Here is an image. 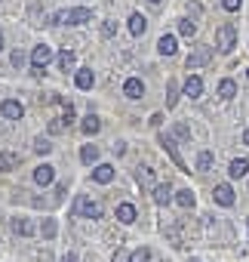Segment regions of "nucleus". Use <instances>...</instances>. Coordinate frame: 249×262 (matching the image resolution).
<instances>
[{"label":"nucleus","instance_id":"1","mask_svg":"<svg viewBox=\"0 0 249 262\" xmlns=\"http://www.w3.org/2000/svg\"><path fill=\"white\" fill-rule=\"evenodd\" d=\"M234 47H237V28L231 22L218 25V31H215V50L218 53H234Z\"/></svg>","mask_w":249,"mask_h":262},{"label":"nucleus","instance_id":"2","mask_svg":"<svg viewBox=\"0 0 249 262\" xmlns=\"http://www.w3.org/2000/svg\"><path fill=\"white\" fill-rule=\"evenodd\" d=\"M56 22L83 25V22H92V10H89V7H74V10H65V13H56Z\"/></svg>","mask_w":249,"mask_h":262},{"label":"nucleus","instance_id":"3","mask_svg":"<svg viewBox=\"0 0 249 262\" xmlns=\"http://www.w3.org/2000/svg\"><path fill=\"white\" fill-rule=\"evenodd\" d=\"M212 56H215V47H209V43H200L191 56H188V71H197V68H203V65H209L212 62Z\"/></svg>","mask_w":249,"mask_h":262},{"label":"nucleus","instance_id":"4","mask_svg":"<svg viewBox=\"0 0 249 262\" xmlns=\"http://www.w3.org/2000/svg\"><path fill=\"white\" fill-rule=\"evenodd\" d=\"M53 62V47H46V43H37L34 50H31V68L40 74L46 65Z\"/></svg>","mask_w":249,"mask_h":262},{"label":"nucleus","instance_id":"5","mask_svg":"<svg viewBox=\"0 0 249 262\" xmlns=\"http://www.w3.org/2000/svg\"><path fill=\"white\" fill-rule=\"evenodd\" d=\"M160 145H163V151H166V155L172 158V164H176V167H179L182 173H191V170H188V164H185V158L179 155V148H176L172 136H163V133H160Z\"/></svg>","mask_w":249,"mask_h":262},{"label":"nucleus","instance_id":"6","mask_svg":"<svg viewBox=\"0 0 249 262\" xmlns=\"http://www.w3.org/2000/svg\"><path fill=\"white\" fill-rule=\"evenodd\" d=\"M74 210H80L83 219H102V204L98 201H89V198H77Z\"/></svg>","mask_w":249,"mask_h":262},{"label":"nucleus","instance_id":"7","mask_svg":"<svg viewBox=\"0 0 249 262\" xmlns=\"http://www.w3.org/2000/svg\"><path fill=\"white\" fill-rule=\"evenodd\" d=\"M0 114H4L7 120H22L25 117V105L19 99H4L0 102Z\"/></svg>","mask_w":249,"mask_h":262},{"label":"nucleus","instance_id":"8","mask_svg":"<svg viewBox=\"0 0 249 262\" xmlns=\"http://www.w3.org/2000/svg\"><path fill=\"white\" fill-rule=\"evenodd\" d=\"M151 198H154V204H157V207H166L169 201H176V198H172V185H169V182H157V185L151 188Z\"/></svg>","mask_w":249,"mask_h":262},{"label":"nucleus","instance_id":"9","mask_svg":"<svg viewBox=\"0 0 249 262\" xmlns=\"http://www.w3.org/2000/svg\"><path fill=\"white\" fill-rule=\"evenodd\" d=\"M212 201H215L218 207H234V188H231L228 182L215 185V188H212Z\"/></svg>","mask_w":249,"mask_h":262},{"label":"nucleus","instance_id":"10","mask_svg":"<svg viewBox=\"0 0 249 262\" xmlns=\"http://www.w3.org/2000/svg\"><path fill=\"white\" fill-rule=\"evenodd\" d=\"M136 219H139V210H136V204H130V201L117 204V222H123V225H133Z\"/></svg>","mask_w":249,"mask_h":262},{"label":"nucleus","instance_id":"11","mask_svg":"<svg viewBox=\"0 0 249 262\" xmlns=\"http://www.w3.org/2000/svg\"><path fill=\"white\" fill-rule=\"evenodd\" d=\"M123 96H127V99H142L145 96V83L139 80V77H127V80H123Z\"/></svg>","mask_w":249,"mask_h":262},{"label":"nucleus","instance_id":"12","mask_svg":"<svg viewBox=\"0 0 249 262\" xmlns=\"http://www.w3.org/2000/svg\"><path fill=\"white\" fill-rule=\"evenodd\" d=\"M228 176H231V179L249 176V158H234V161L228 164Z\"/></svg>","mask_w":249,"mask_h":262},{"label":"nucleus","instance_id":"13","mask_svg":"<svg viewBox=\"0 0 249 262\" xmlns=\"http://www.w3.org/2000/svg\"><path fill=\"white\" fill-rule=\"evenodd\" d=\"M92 182H98V185L114 182V167H111V164H95V167H92Z\"/></svg>","mask_w":249,"mask_h":262},{"label":"nucleus","instance_id":"14","mask_svg":"<svg viewBox=\"0 0 249 262\" xmlns=\"http://www.w3.org/2000/svg\"><path fill=\"white\" fill-rule=\"evenodd\" d=\"M34 182H37V185H43V188H46V185H53V182H56V167L40 164V167L34 170Z\"/></svg>","mask_w":249,"mask_h":262},{"label":"nucleus","instance_id":"15","mask_svg":"<svg viewBox=\"0 0 249 262\" xmlns=\"http://www.w3.org/2000/svg\"><path fill=\"white\" fill-rule=\"evenodd\" d=\"M182 93H185L188 99H200V96H203V80H200L197 74H191V77L185 80V86H182Z\"/></svg>","mask_w":249,"mask_h":262},{"label":"nucleus","instance_id":"16","mask_svg":"<svg viewBox=\"0 0 249 262\" xmlns=\"http://www.w3.org/2000/svg\"><path fill=\"white\" fill-rule=\"evenodd\" d=\"M74 83H77V90H92V83H95V74H92V68H77V74H74Z\"/></svg>","mask_w":249,"mask_h":262},{"label":"nucleus","instance_id":"17","mask_svg":"<svg viewBox=\"0 0 249 262\" xmlns=\"http://www.w3.org/2000/svg\"><path fill=\"white\" fill-rule=\"evenodd\" d=\"M98 129H102V120H98L95 114H86V117L80 120V133H83V136H95Z\"/></svg>","mask_w":249,"mask_h":262},{"label":"nucleus","instance_id":"18","mask_svg":"<svg viewBox=\"0 0 249 262\" xmlns=\"http://www.w3.org/2000/svg\"><path fill=\"white\" fill-rule=\"evenodd\" d=\"M145 31H148V19H145L142 13H133V16H130V34H133V37H142Z\"/></svg>","mask_w":249,"mask_h":262},{"label":"nucleus","instance_id":"19","mask_svg":"<svg viewBox=\"0 0 249 262\" xmlns=\"http://www.w3.org/2000/svg\"><path fill=\"white\" fill-rule=\"evenodd\" d=\"M176 50H179L176 34H163V37L157 40V53H160V56H176Z\"/></svg>","mask_w":249,"mask_h":262},{"label":"nucleus","instance_id":"20","mask_svg":"<svg viewBox=\"0 0 249 262\" xmlns=\"http://www.w3.org/2000/svg\"><path fill=\"white\" fill-rule=\"evenodd\" d=\"M176 204H179L182 210H194L197 198H194V191H191V188H179V191H176Z\"/></svg>","mask_w":249,"mask_h":262},{"label":"nucleus","instance_id":"21","mask_svg":"<svg viewBox=\"0 0 249 262\" xmlns=\"http://www.w3.org/2000/svg\"><path fill=\"white\" fill-rule=\"evenodd\" d=\"M16 167H19V155L0 151V173H10V170H16Z\"/></svg>","mask_w":249,"mask_h":262},{"label":"nucleus","instance_id":"22","mask_svg":"<svg viewBox=\"0 0 249 262\" xmlns=\"http://www.w3.org/2000/svg\"><path fill=\"white\" fill-rule=\"evenodd\" d=\"M74 62H77V56H74L71 50H62V53L56 56V65H59L62 71H71V68H74Z\"/></svg>","mask_w":249,"mask_h":262},{"label":"nucleus","instance_id":"23","mask_svg":"<svg viewBox=\"0 0 249 262\" xmlns=\"http://www.w3.org/2000/svg\"><path fill=\"white\" fill-rule=\"evenodd\" d=\"M221 99H234L237 96V83L231 80V77H225V80H218V90H215Z\"/></svg>","mask_w":249,"mask_h":262},{"label":"nucleus","instance_id":"24","mask_svg":"<svg viewBox=\"0 0 249 262\" xmlns=\"http://www.w3.org/2000/svg\"><path fill=\"white\" fill-rule=\"evenodd\" d=\"M80 161H83L86 167H95V164H98V148H95V145H83V148H80Z\"/></svg>","mask_w":249,"mask_h":262},{"label":"nucleus","instance_id":"25","mask_svg":"<svg viewBox=\"0 0 249 262\" xmlns=\"http://www.w3.org/2000/svg\"><path fill=\"white\" fill-rule=\"evenodd\" d=\"M212 164H215V155H212V151H200V155H197V173H209Z\"/></svg>","mask_w":249,"mask_h":262},{"label":"nucleus","instance_id":"26","mask_svg":"<svg viewBox=\"0 0 249 262\" xmlns=\"http://www.w3.org/2000/svg\"><path fill=\"white\" fill-rule=\"evenodd\" d=\"M136 182H139L142 188H154V170H151V167H139Z\"/></svg>","mask_w":249,"mask_h":262},{"label":"nucleus","instance_id":"27","mask_svg":"<svg viewBox=\"0 0 249 262\" xmlns=\"http://www.w3.org/2000/svg\"><path fill=\"white\" fill-rule=\"evenodd\" d=\"M13 231L22 234V237H31V234H34V225H31L28 219H13Z\"/></svg>","mask_w":249,"mask_h":262},{"label":"nucleus","instance_id":"28","mask_svg":"<svg viewBox=\"0 0 249 262\" xmlns=\"http://www.w3.org/2000/svg\"><path fill=\"white\" fill-rule=\"evenodd\" d=\"M56 231H59V222H56V219H43V222H40V234H43L46 241H53Z\"/></svg>","mask_w":249,"mask_h":262},{"label":"nucleus","instance_id":"29","mask_svg":"<svg viewBox=\"0 0 249 262\" xmlns=\"http://www.w3.org/2000/svg\"><path fill=\"white\" fill-rule=\"evenodd\" d=\"M179 34H182V37H194V34H197V22L182 19V22H179Z\"/></svg>","mask_w":249,"mask_h":262},{"label":"nucleus","instance_id":"30","mask_svg":"<svg viewBox=\"0 0 249 262\" xmlns=\"http://www.w3.org/2000/svg\"><path fill=\"white\" fill-rule=\"evenodd\" d=\"M179 105V83L169 80V93H166V108H176Z\"/></svg>","mask_w":249,"mask_h":262},{"label":"nucleus","instance_id":"31","mask_svg":"<svg viewBox=\"0 0 249 262\" xmlns=\"http://www.w3.org/2000/svg\"><path fill=\"white\" fill-rule=\"evenodd\" d=\"M130 262H151V250H148V247L133 250V253H130Z\"/></svg>","mask_w":249,"mask_h":262},{"label":"nucleus","instance_id":"32","mask_svg":"<svg viewBox=\"0 0 249 262\" xmlns=\"http://www.w3.org/2000/svg\"><path fill=\"white\" fill-rule=\"evenodd\" d=\"M34 151H37V155H49V151H53V142L40 136V139H34Z\"/></svg>","mask_w":249,"mask_h":262},{"label":"nucleus","instance_id":"33","mask_svg":"<svg viewBox=\"0 0 249 262\" xmlns=\"http://www.w3.org/2000/svg\"><path fill=\"white\" fill-rule=\"evenodd\" d=\"M172 133H176L179 139H191V126H185V123H176V126H172Z\"/></svg>","mask_w":249,"mask_h":262},{"label":"nucleus","instance_id":"34","mask_svg":"<svg viewBox=\"0 0 249 262\" xmlns=\"http://www.w3.org/2000/svg\"><path fill=\"white\" fill-rule=\"evenodd\" d=\"M10 62H13V65H16V68H22V65H25V62H28V56H25V53H22V50H13V56H10Z\"/></svg>","mask_w":249,"mask_h":262},{"label":"nucleus","instance_id":"35","mask_svg":"<svg viewBox=\"0 0 249 262\" xmlns=\"http://www.w3.org/2000/svg\"><path fill=\"white\" fill-rule=\"evenodd\" d=\"M221 7H225L228 13H240V7H243V0H221Z\"/></svg>","mask_w":249,"mask_h":262},{"label":"nucleus","instance_id":"36","mask_svg":"<svg viewBox=\"0 0 249 262\" xmlns=\"http://www.w3.org/2000/svg\"><path fill=\"white\" fill-rule=\"evenodd\" d=\"M114 31H117V25H114V22L108 19V22L102 25V34H105V37H114Z\"/></svg>","mask_w":249,"mask_h":262},{"label":"nucleus","instance_id":"37","mask_svg":"<svg viewBox=\"0 0 249 262\" xmlns=\"http://www.w3.org/2000/svg\"><path fill=\"white\" fill-rule=\"evenodd\" d=\"M62 129H65V120H62V117L49 123V133H53V136H56V133H62Z\"/></svg>","mask_w":249,"mask_h":262},{"label":"nucleus","instance_id":"38","mask_svg":"<svg viewBox=\"0 0 249 262\" xmlns=\"http://www.w3.org/2000/svg\"><path fill=\"white\" fill-rule=\"evenodd\" d=\"M62 262H77V253H65V256H62Z\"/></svg>","mask_w":249,"mask_h":262},{"label":"nucleus","instance_id":"39","mask_svg":"<svg viewBox=\"0 0 249 262\" xmlns=\"http://www.w3.org/2000/svg\"><path fill=\"white\" fill-rule=\"evenodd\" d=\"M243 145H249V129H243Z\"/></svg>","mask_w":249,"mask_h":262},{"label":"nucleus","instance_id":"40","mask_svg":"<svg viewBox=\"0 0 249 262\" xmlns=\"http://www.w3.org/2000/svg\"><path fill=\"white\" fill-rule=\"evenodd\" d=\"M0 50H4V34H0Z\"/></svg>","mask_w":249,"mask_h":262},{"label":"nucleus","instance_id":"41","mask_svg":"<svg viewBox=\"0 0 249 262\" xmlns=\"http://www.w3.org/2000/svg\"><path fill=\"white\" fill-rule=\"evenodd\" d=\"M188 262H200V259H197V256H194V259H188Z\"/></svg>","mask_w":249,"mask_h":262},{"label":"nucleus","instance_id":"42","mask_svg":"<svg viewBox=\"0 0 249 262\" xmlns=\"http://www.w3.org/2000/svg\"><path fill=\"white\" fill-rule=\"evenodd\" d=\"M148 4H160V0H148Z\"/></svg>","mask_w":249,"mask_h":262},{"label":"nucleus","instance_id":"43","mask_svg":"<svg viewBox=\"0 0 249 262\" xmlns=\"http://www.w3.org/2000/svg\"><path fill=\"white\" fill-rule=\"evenodd\" d=\"M246 77H249V68H246Z\"/></svg>","mask_w":249,"mask_h":262}]
</instances>
